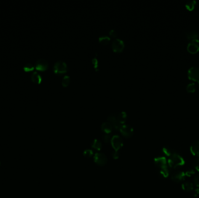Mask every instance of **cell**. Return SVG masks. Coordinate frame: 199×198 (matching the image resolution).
Listing matches in <instances>:
<instances>
[{"instance_id": "2", "label": "cell", "mask_w": 199, "mask_h": 198, "mask_svg": "<svg viewBox=\"0 0 199 198\" xmlns=\"http://www.w3.org/2000/svg\"><path fill=\"white\" fill-rule=\"evenodd\" d=\"M184 161L182 157L179 155L178 153L173 155L168 161V165L171 168H177L184 165Z\"/></svg>"}, {"instance_id": "19", "label": "cell", "mask_w": 199, "mask_h": 198, "mask_svg": "<svg viewBox=\"0 0 199 198\" xmlns=\"http://www.w3.org/2000/svg\"><path fill=\"white\" fill-rule=\"evenodd\" d=\"M199 36V34L196 31H191L186 33V37L189 40H196L198 38Z\"/></svg>"}, {"instance_id": "28", "label": "cell", "mask_w": 199, "mask_h": 198, "mask_svg": "<svg viewBox=\"0 0 199 198\" xmlns=\"http://www.w3.org/2000/svg\"><path fill=\"white\" fill-rule=\"evenodd\" d=\"M193 166L195 170L199 171V159L195 160L193 162Z\"/></svg>"}, {"instance_id": "34", "label": "cell", "mask_w": 199, "mask_h": 198, "mask_svg": "<svg viewBox=\"0 0 199 198\" xmlns=\"http://www.w3.org/2000/svg\"><path fill=\"white\" fill-rule=\"evenodd\" d=\"M113 157L114 159H118V158H119V153H118V152L117 151H116V150H115V151L113 153Z\"/></svg>"}, {"instance_id": "1", "label": "cell", "mask_w": 199, "mask_h": 198, "mask_svg": "<svg viewBox=\"0 0 199 198\" xmlns=\"http://www.w3.org/2000/svg\"><path fill=\"white\" fill-rule=\"evenodd\" d=\"M154 162L159 170L160 174L164 177H167L169 175V170L166 158L163 156L157 157L154 159Z\"/></svg>"}, {"instance_id": "21", "label": "cell", "mask_w": 199, "mask_h": 198, "mask_svg": "<svg viewBox=\"0 0 199 198\" xmlns=\"http://www.w3.org/2000/svg\"><path fill=\"white\" fill-rule=\"evenodd\" d=\"M100 42L102 45H107L109 43L110 41V38L108 36H101L99 38Z\"/></svg>"}, {"instance_id": "29", "label": "cell", "mask_w": 199, "mask_h": 198, "mask_svg": "<svg viewBox=\"0 0 199 198\" xmlns=\"http://www.w3.org/2000/svg\"><path fill=\"white\" fill-rule=\"evenodd\" d=\"M103 140L105 141V143H107L109 141H110L111 140V135L110 134H105L104 137H103Z\"/></svg>"}, {"instance_id": "32", "label": "cell", "mask_w": 199, "mask_h": 198, "mask_svg": "<svg viewBox=\"0 0 199 198\" xmlns=\"http://www.w3.org/2000/svg\"><path fill=\"white\" fill-rule=\"evenodd\" d=\"M110 36L112 37L113 38H115L117 36V33H116V31L114 29L111 30L110 32Z\"/></svg>"}, {"instance_id": "8", "label": "cell", "mask_w": 199, "mask_h": 198, "mask_svg": "<svg viewBox=\"0 0 199 198\" xmlns=\"http://www.w3.org/2000/svg\"><path fill=\"white\" fill-rule=\"evenodd\" d=\"M48 67H49L48 62L44 59L38 60L35 64V68L36 69V70L38 71L41 72L46 71L48 69Z\"/></svg>"}, {"instance_id": "9", "label": "cell", "mask_w": 199, "mask_h": 198, "mask_svg": "<svg viewBox=\"0 0 199 198\" xmlns=\"http://www.w3.org/2000/svg\"><path fill=\"white\" fill-rule=\"evenodd\" d=\"M121 134L125 137H131L133 133V129L132 127L128 125H123L119 128Z\"/></svg>"}, {"instance_id": "3", "label": "cell", "mask_w": 199, "mask_h": 198, "mask_svg": "<svg viewBox=\"0 0 199 198\" xmlns=\"http://www.w3.org/2000/svg\"><path fill=\"white\" fill-rule=\"evenodd\" d=\"M54 72L56 74H63L67 72V65L64 61L57 62L54 66Z\"/></svg>"}, {"instance_id": "11", "label": "cell", "mask_w": 199, "mask_h": 198, "mask_svg": "<svg viewBox=\"0 0 199 198\" xmlns=\"http://www.w3.org/2000/svg\"><path fill=\"white\" fill-rule=\"evenodd\" d=\"M94 160L97 164L100 165V166H103L107 163V158L103 153H97L95 155L94 157Z\"/></svg>"}, {"instance_id": "24", "label": "cell", "mask_w": 199, "mask_h": 198, "mask_svg": "<svg viewBox=\"0 0 199 198\" xmlns=\"http://www.w3.org/2000/svg\"><path fill=\"white\" fill-rule=\"evenodd\" d=\"M35 67L31 63H28L23 67V70L26 72H30L33 71Z\"/></svg>"}, {"instance_id": "5", "label": "cell", "mask_w": 199, "mask_h": 198, "mask_svg": "<svg viewBox=\"0 0 199 198\" xmlns=\"http://www.w3.org/2000/svg\"><path fill=\"white\" fill-rule=\"evenodd\" d=\"M125 47L123 41L119 39L116 38L114 40L112 43V49L115 53H121L123 51Z\"/></svg>"}, {"instance_id": "6", "label": "cell", "mask_w": 199, "mask_h": 198, "mask_svg": "<svg viewBox=\"0 0 199 198\" xmlns=\"http://www.w3.org/2000/svg\"><path fill=\"white\" fill-rule=\"evenodd\" d=\"M187 51L192 54H196L199 51V40L196 39L192 40L187 46Z\"/></svg>"}, {"instance_id": "17", "label": "cell", "mask_w": 199, "mask_h": 198, "mask_svg": "<svg viewBox=\"0 0 199 198\" xmlns=\"http://www.w3.org/2000/svg\"><path fill=\"white\" fill-rule=\"evenodd\" d=\"M31 79L33 83L36 84H40L42 81V77L40 74L37 72H33L31 76Z\"/></svg>"}, {"instance_id": "18", "label": "cell", "mask_w": 199, "mask_h": 198, "mask_svg": "<svg viewBox=\"0 0 199 198\" xmlns=\"http://www.w3.org/2000/svg\"><path fill=\"white\" fill-rule=\"evenodd\" d=\"M163 152L164 153V155H166V156H168V157H171V156H172L173 155L175 154L176 153H177L175 150H174L173 149L169 148V147H164L163 149Z\"/></svg>"}, {"instance_id": "30", "label": "cell", "mask_w": 199, "mask_h": 198, "mask_svg": "<svg viewBox=\"0 0 199 198\" xmlns=\"http://www.w3.org/2000/svg\"><path fill=\"white\" fill-rule=\"evenodd\" d=\"M93 63L94 65V68L96 71L98 70V64H99V62H98V60L97 59V58H94L93 59Z\"/></svg>"}, {"instance_id": "26", "label": "cell", "mask_w": 199, "mask_h": 198, "mask_svg": "<svg viewBox=\"0 0 199 198\" xmlns=\"http://www.w3.org/2000/svg\"><path fill=\"white\" fill-rule=\"evenodd\" d=\"M184 173H185L186 177H192V176H194L196 173H195V171L193 169H189L186 172H184Z\"/></svg>"}, {"instance_id": "23", "label": "cell", "mask_w": 199, "mask_h": 198, "mask_svg": "<svg viewBox=\"0 0 199 198\" xmlns=\"http://www.w3.org/2000/svg\"><path fill=\"white\" fill-rule=\"evenodd\" d=\"M186 90L188 92H194L196 91V84L194 83L188 84L186 86Z\"/></svg>"}, {"instance_id": "15", "label": "cell", "mask_w": 199, "mask_h": 198, "mask_svg": "<svg viewBox=\"0 0 199 198\" xmlns=\"http://www.w3.org/2000/svg\"><path fill=\"white\" fill-rule=\"evenodd\" d=\"M113 128V126L110 122L103 123L101 125V130L105 132V134H110Z\"/></svg>"}, {"instance_id": "33", "label": "cell", "mask_w": 199, "mask_h": 198, "mask_svg": "<svg viewBox=\"0 0 199 198\" xmlns=\"http://www.w3.org/2000/svg\"><path fill=\"white\" fill-rule=\"evenodd\" d=\"M193 195L195 197H198L199 195V188H196L193 190Z\"/></svg>"}, {"instance_id": "12", "label": "cell", "mask_w": 199, "mask_h": 198, "mask_svg": "<svg viewBox=\"0 0 199 198\" xmlns=\"http://www.w3.org/2000/svg\"><path fill=\"white\" fill-rule=\"evenodd\" d=\"M108 120H109L110 123L113 125V126L116 128V129H119L122 126L121 124H120L118 121L116 119V116L114 114H111L108 116Z\"/></svg>"}, {"instance_id": "14", "label": "cell", "mask_w": 199, "mask_h": 198, "mask_svg": "<svg viewBox=\"0 0 199 198\" xmlns=\"http://www.w3.org/2000/svg\"><path fill=\"white\" fill-rule=\"evenodd\" d=\"M116 117L118 122L122 125V124H123L126 120V119H127L126 113L124 111H122L117 114Z\"/></svg>"}, {"instance_id": "22", "label": "cell", "mask_w": 199, "mask_h": 198, "mask_svg": "<svg viewBox=\"0 0 199 198\" xmlns=\"http://www.w3.org/2000/svg\"><path fill=\"white\" fill-rule=\"evenodd\" d=\"M92 148L97 150H100L102 148V144L98 140H95L92 143Z\"/></svg>"}, {"instance_id": "16", "label": "cell", "mask_w": 199, "mask_h": 198, "mask_svg": "<svg viewBox=\"0 0 199 198\" xmlns=\"http://www.w3.org/2000/svg\"><path fill=\"white\" fill-rule=\"evenodd\" d=\"M182 188L183 190L186 192H191L194 189V185L192 182L186 181L182 184Z\"/></svg>"}, {"instance_id": "25", "label": "cell", "mask_w": 199, "mask_h": 198, "mask_svg": "<svg viewBox=\"0 0 199 198\" xmlns=\"http://www.w3.org/2000/svg\"><path fill=\"white\" fill-rule=\"evenodd\" d=\"M70 77L68 76H65L62 81V85L64 87H67L70 83Z\"/></svg>"}, {"instance_id": "13", "label": "cell", "mask_w": 199, "mask_h": 198, "mask_svg": "<svg viewBox=\"0 0 199 198\" xmlns=\"http://www.w3.org/2000/svg\"><path fill=\"white\" fill-rule=\"evenodd\" d=\"M190 151L193 155L199 157V140L196 141L192 144Z\"/></svg>"}, {"instance_id": "7", "label": "cell", "mask_w": 199, "mask_h": 198, "mask_svg": "<svg viewBox=\"0 0 199 198\" xmlns=\"http://www.w3.org/2000/svg\"><path fill=\"white\" fill-rule=\"evenodd\" d=\"M111 143L113 148L115 150L118 151L123 146V140L119 135H114L111 140Z\"/></svg>"}, {"instance_id": "4", "label": "cell", "mask_w": 199, "mask_h": 198, "mask_svg": "<svg viewBox=\"0 0 199 198\" xmlns=\"http://www.w3.org/2000/svg\"><path fill=\"white\" fill-rule=\"evenodd\" d=\"M187 76L190 80L197 81L199 84V68L192 66L187 72Z\"/></svg>"}, {"instance_id": "20", "label": "cell", "mask_w": 199, "mask_h": 198, "mask_svg": "<svg viewBox=\"0 0 199 198\" xmlns=\"http://www.w3.org/2000/svg\"><path fill=\"white\" fill-rule=\"evenodd\" d=\"M196 4V1L195 0H193L191 1L187 2L185 6L189 11H193L195 7Z\"/></svg>"}, {"instance_id": "31", "label": "cell", "mask_w": 199, "mask_h": 198, "mask_svg": "<svg viewBox=\"0 0 199 198\" xmlns=\"http://www.w3.org/2000/svg\"><path fill=\"white\" fill-rule=\"evenodd\" d=\"M194 182H195V184L198 187H199V174L195 176L194 178Z\"/></svg>"}, {"instance_id": "10", "label": "cell", "mask_w": 199, "mask_h": 198, "mask_svg": "<svg viewBox=\"0 0 199 198\" xmlns=\"http://www.w3.org/2000/svg\"><path fill=\"white\" fill-rule=\"evenodd\" d=\"M186 176L184 172L182 171H176L171 174V180L175 182H181L184 180Z\"/></svg>"}, {"instance_id": "27", "label": "cell", "mask_w": 199, "mask_h": 198, "mask_svg": "<svg viewBox=\"0 0 199 198\" xmlns=\"http://www.w3.org/2000/svg\"><path fill=\"white\" fill-rule=\"evenodd\" d=\"M93 151L92 150H90V149H87V150H84V152H83V155L84 156L86 157V158H90L92 155H93Z\"/></svg>"}]
</instances>
